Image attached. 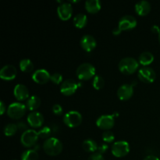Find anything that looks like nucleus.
I'll list each match as a JSON object with an SVG mask.
<instances>
[{
	"label": "nucleus",
	"instance_id": "nucleus-1",
	"mask_svg": "<svg viewBox=\"0 0 160 160\" xmlns=\"http://www.w3.org/2000/svg\"><path fill=\"white\" fill-rule=\"evenodd\" d=\"M43 149L48 156H57L62 152V144L56 138H49L44 142Z\"/></svg>",
	"mask_w": 160,
	"mask_h": 160
},
{
	"label": "nucleus",
	"instance_id": "nucleus-2",
	"mask_svg": "<svg viewBox=\"0 0 160 160\" xmlns=\"http://www.w3.org/2000/svg\"><path fill=\"white\" fill-rule=\"evenodd\" d=\"M118 67L121 73L129 75L134 73L138 70V62L133 57H125L120 61Z\"/></svg>",
	"mask_w": 160,
	"mask_h": 160
},
{
	"label": "nucleus",
	"instance_id": "nucleus-3",
	"mask_svg": "<svg viewBox=\"0 0 160 160\" xmlns=\"http://www.w3.org/2000/svg\"><path fill=\"white\" fill-rule=\"evenodd\" d=\"M77 76L81 81H87L94 78L95 75V67L89 62H84L77 69Z\"/></svg>",
	"mask_w": 160,
	"mask_h": 160
},
{
	"label": "nucleus",
	"instance_id": "nucleus-4",
	"mask_svg": "<svg viewBox=\"0 0 160 160\" xmlns=\"http://www.w3.org/2000/svg\"><path fill=\"white\" fill-rule=\"evenodd\" d=\"M26 105L21 102H12L8 106L7 114L10 118L17 120L24 116L26 112Z\"/></svg>",
	"mask_w": 160,
	"mask_h": 160
},
{
	"label": "nucleus",
	"instance_id": "nucleus-5",
	"mask_svg": "<svg viewBox=\"0 0 160 160\" xmlns=\"http://www.w3.org/2000/svg\"><path fill=\"white\" fill-rule=\"evenodd\" d=\"M63 122L69 128H76L82 122V116L78 111H69L64 114Z\"/></svg>",
	"mask_w": 160,
	"mask_h": 160
},
{
	"label": "nucleus",
	"instance_id": "nucleus-6",
	"mask_svg": "<svg viewBox=\"0 0 160 160\" xmlns=\"http://www.w3.org/2000/svg\"><path fill=\"white\" fill-rule=\"evenodd\" d=\"M38 133L33 129H28L23 132L20 137V142L23 146L31 147L34 145L38 139Z\"/></svg>",
	"mask_w": 160,
	"mask_h": 160
},
{
	"label": "nucleus",
	"instance_id": "nucleus-7",
	"mask_svg": "<svg viewBox=\"0 0 160 160\" xmlns=\"http://www.w3.org/2000/svg\"><path fill=\"white\" fill-rule=\"evenodd\" d=\"M130 151L129 143L126 141H118L114 142L112 146V154L116 157H123Z\"/></svg>",
	"mask_w": 160,
	"mask_h": 160
},
{
	"label": "nucleus",
	"instance_id": "nucleus-8",
	"mask_svg": "<svg viewBox=\"0 0 160 160\" xmlns=\"http://www.w3.org/2000/svg\"><path fill=\"white\" fill-rule=\"evenodd\" d=\"M138 78L145 83H152L156 80V73L152 68L149 67H143L138 70Z\"/></svg>",
	"mask_w": 160,
	"mask_h": 160
},
{
	"label": "nucleus",
	"instance_id": "nucleus-9",
	"mask_svg": "<svg viewBox=\"0 0 160 160\" xmlns=\"http://www.w3.org/2000/svg\"><path fill=\"white\" fill-rule=\"evenodd\" d=\"M79 84L73 79H67L61 84L60 92L64 95H71L78 89Z\"/></svg>",
	"mask_w": 160,
	"mask_h": 160
},
{
	"label": "nucleus",
	"instance_id": "nucleus-10",
	"mask_svg": "<svg viewBox=\"0 0 160 160\" xmlns=\"http://www.w3.org/2000/svg\"><path fill=\"white\" fill-rule=\"evenodd\" d=\"M115 124V120L112 115H102L96 120V125L99 128L106 131L113 128Z\"/></svg>",
	"mask_w": 160,
	"mask_h": 160
},
{
	"label": "nucleus",
	"instance_id": "nucleus-11",
	"mask_svg": "<svg viewBox=\"0 0 160 160\" xmlns=\"http://www.w3.org/2000/svg\"><path fill=\"white\" fill-rule=\"evenodd\" d=\"M137 25V20L131 15H125L120 19L118 27L122 31H127L134 28Z\"/></svg>",
	"mask_w": 160,
	"mask_h": 160
},
{
	"label": "nucleus",
	"instance_id": "nucleus-12",
	"mask_svg": "<svg viewBox=\"0 0 160 160\" xmlns=\"http://www.w3.org/2000/svg\"><path fill=\"white\" fill-rule=\"evenodd\" d=\"M73 7L70 2H62L57 7V14L62 20H67L71 17Z\"/></svg>",
	"mask_w": 160,
	"mask_h": 160
},
{
	"label": "nucleus",
	"instance_id": "nucleus-13",
	"mask_svg": "<svg viewBox=\"0 0 160 160\" xmlns=\"http://www.w3.org/2000/svg\"><path fill=\"white\" fill-rule=\"evenodd\" d=\"M50 78H51V75L45 69H38L35 70L32 74V79L34 80V82L41 84L48 82L50 80Z\"/></svg>",
	"mask_w": 160,
	"mask_h": 160
},
{
	"label": "nucleus",
	"instance_id": "nucleus-14",
	"mask_svg": "<svg viewBox=\"0 0 160 160\" xmlns=\"http://www.w3.org/2000/svg\"><path fill=\"white\" fill-rule=\"evenodd\" d=\"M17 73V69L14 66L11 65V64H7L2 67L1 70H0V78L6 81H10L16 78Z\"/></svg>",
	"mask_w": 160,
	"mask_h": 160
},
{
	"label": "nucleus",
	"instance_id": "nucleus-15",
	"mask_svg": "<svg viewBox=\"0 0 160 160\" xmlns=\"http://www.w3.org/2000/svg\"><path fill=\"white\" fill-rule=\"evenodd\" d=\"M28 123L33 128H39L44 123V117L41 112L33 111L30 112L27 118Z\"/></svg>",
	"mask_w": 160,
	"mask_h": 160
},
{
	"label": "nucleus",
	"instance_id": "nucleus-16",
	"mask_svg": "<svg viewBox=\"0 0 160 160\" xmlns=\"http://www.w3.org/2000/svg\"><path fill=\"white\" fill-rule=\"evenodd\" d=\"M134 94V87L130 84H123L117 90V96L121 100H128Z\"/></svg>",
	"mask_w": 160,
	"mask_h": 160
},
{
	"label": "nucleus",
	"instance_id": "nucleus-17",
	"mask_svg": "<svg viewBox=\"0 0 160 160\" xmlns=\"http://www.w3.org/2000/svg\"><path fill=\"white\" fill-rule=\"evenodd\" d=\"M81 47L83 49L85 50L86 52H91L96 47V40L95 38L91 34H84L81 39Z\"/></svg>",
	"mask_w": 160,
	"mask_h": 160
},
{
	"label": "nucleus",
	"instance_id": "nucleus-18",
	"mask_svg": "<svg viewBox=\"0 0 160 160\" xmlns=\"http://www.w3.org/2000/svg\"><path fill=\"white\" fill-rule=\"evenodd\" d=\"M13 95L17 100H20V101L27 100L29 98V91L24 84H17L14 87Z\"/></svg>",
	"mask_w": 160,
	"mask_h": 160
},
{
	"label": "nucleus",
	"instance_id": "nucleus-19",
	"mask_svg": "<svg viewBox=\"0 0 160 160\" xmlns=\"http://www.w3.org/2000/svg\"><path fill=\"white\" fill-rule=\"evenodd\" d=\"M135 11L138 15L145 16L151 10V4L147 0H142L135 4Z\"/></svg>",
	"mask_w": 160,
	"mask_h": 160
},
{
	"label": "nucleus",
	"instance_id": "nucleus-20",
	"mask_svg": "<svg viewBox=\"0 0 160 160\" xmlns=\"http://www.w3.org/2000/svg\"><path fill=\"white\" fill-rule=\"evenodd\" d=\"M85 9L91 13H96L101 9V2L99 0H87L85 2Z\"/></svg>",
	"mask_w": 160,
	"mask_h": 160
},
{
	"label": "nucleus",
	"instance_id": "nucleus-21",
	"mask_svg": "<svg viewBox=\"0 0 160 160\" xmlns=\"http://www.w3.org/2000/svg\"><path fill=\"white\" fill-rule=\"evenodd\" d=\"M41 99L37 95H31V97L27 99L26 101V107L31 111H34L40 106Z\"/></svg>",
	"mask_w": 160,
	"mask_h": 160
},
{
	"label": "nucleus",
	"instance_id": "nucleus-22",
	"mask_svg": "<svg viewBox=\"0 0 160 160\" xmlns=\"http://www.w3.org/2000/svg\"><path fill=\"white\" fill-rule=\"evenodd\" d=\"M153 60H154V56L152 53L148 51L142 52L138 57V62H140L144 67H147L148 65L151 64Z\"/></svg>",
	"mask_w": 160,
	"mask_h": 160
},
{
	"label": "nucleus",
	"instance_id": "nucleus-23",
	"mask_svg": "<svg viewBox=\"0 0 160 160\" xmlns=\"http://www.w3.org/2000/svg\"><path fill=\"white\" fill-rule=\"evenodd\" d=\"M73 24L78 28H83L86 26L88 23V17L84 13L80 12L75 15L73 17Z\"/></svg>",
	"mask_w": 160,
	"mask_h": 160
},
{
	"label": "nucleus",
	"instance_id": "nucleus-24",
	"mask_svg": "<svg viewBox=\"0 0 160 160\" xmlns=\"http://www.w3.org/2000/svg\"><path fill=\"white\" fill-rule=\"evenodd\" d=\"M98 147V145L96 143V142L91 138L85 139L82 143L83 149L85 152H94L97 151Z\"/></svg>",
	"mask_w": 160,
	"mask_h": 160
},
{
	"label": "nucleus",
	"instance_id": "nucleus-25",
	"mask_svg": "<svg viewBox=\"0 0 160 160\" xmlns=\"http://www.w3.org/2000/svg\"><path fill=\"white\" fill-rule=\"evenodd\" d=\"M20 70L25 73H29L34 70V64L29 59H23L20 62Z\"/></svg>",
	"mask_w": 160,
	"mask_h": 160
},
{
	"label": "nucleus",
	"instance_id": "nucleus-26",
	"mask_svg": "<svg viewBox=\"0 0 160 160\" xmlns=\"http://www.w3.org/2000/svg\"><path fill=\"white\" fill-rule=\"evenodd\" d=\"M38 153L35 149L25 150L21 155V160H38Z\"/></svg>",
	"mask_w": 160,
	"mask_h": 160
},
{
	"label": "nucleus",
	"instance_id": "nucleus-27",
	"mask_svg": "<svg viewBox=\"0 0 160 160\" xmlns=\"http://www.w3.org/2000/svg\"><path fill=\"white\" fill-rule=\"evenodd\" d=\"M105 85V81L103 78L100 75H95L92 81V86L96 90H100Z\"/></svg>",
	"mask_w": 160,
	"mask_h": 160
},
{
	"label": "nucleus",
	"instance_id": "nucleus-28",
	"mask_svg": "<svg viewBox=\"0 0 160 160\" xmlns=\"http://www.w3.org/2000/svg\"><path fill=\"white\" fill-rule=\"evenodd\" d=\"M18 127L15 123H8L4 127V134L6 136H12L16 134Z\"/></svg>",
	"mask_w": 160,
	"mask_h": 160
},
{
	"label": "nucleus",
	"instance_id": "nucleus-29",
	"mask_svg": "<svg viewBox=\"0 0 160 160\" xmlns=\"http://www.w3.org/2000/svg\"><path fill=\"white\" fill-rule=\"evenodd\" d=\"M51 131L52 130L49 127H44V128H42L38 133L39 138L46 140V139L49 138V136L50 134H51Z\"/></svg>",
	"mask_w": 160,
	"mask_h": 160
},
{
	"label": "nucleus",
	"instance_id": "nucleus-30",
	"mask_svg": "<svg viewBox=\"0 0 160 160\" xmlns=\"http://www.w3.org/2000/svg\"><path fill=\"white\" fill-rule=\"evenodd\" d=\"M102 140L104 141L106 143H111L114 141V138H115V136H114V134L110 131H106L103 132L102 136Z\"/></svg>",
	"mask_w": 160,
	"mask_h": 160
},
{
	"label": "nucleus",
	"instance_id": "nucleus-31",
	"mask_svg": "<svg viewBox=\"0 0 160 160\" xmlns=\"http://www.w3.org/2000/svg\"><path fill=\"white\" fill-rule=\"evenodd\" d=\"M50 80L52 83L56 84H59L60 83H62V76L61 73H54L52 74H51V78H50Z\"/></svg>",
	"mask_w": 160,
	"mask_h": 160
},
{
	"label": "nucleus",
	"instance_id": "nucleus-32",
	"mask_svg": "<svg viewBox=\"0 0 160 160\" xmlns=\"http://www.w3.org/2000/svg\"><path fill=\"white\" fill-rule=\"evenodd\" d=\"M52 112L56 115H61L63 112V109L59 104H55L52 106Z\"/></svg>",
	"mask_w": 160,
	"mask_h": 160
},
{
	"label": "nucleus",
	"instance_id": "nucleus-33",
	"mask_svg": "<svg viewBox=\"0 0 160 160\" xmlns=\"http://www.w3.org/2000/svg\"><path fill=\"white\" fill-rule=\"evenodd\" d=\"M88 160H105L102 155L100 154L99 152H94L93 154L91 155L88 157Z\"/></svg>",
	"mask_w": 160,
	"mask_h": 160
},
{
	"label": "nucleus",
	"instance_id": "nucleus-34",
	"mask_svg": "<svg viewBox=\"0 0 160 160\" xmlns=\"http://www.w3.org/2000/svg\"><path fill=\"white\" fill-rule=\"evenodd\" d=\"M108 148H109V146H108V145H106V143H103V144H101L100 145H98V152H99L100 154L102 155L103 153L106 152L108 150Z\"/></svg>",
	"mask_w": 160,
	"mask_h": 160
},
{
	"label": "nucleus",
	"instance_id": "nucleus-35",
	"mask_svg": "<svg viewBox=\"0 0 160 160\" xmlns=\"http://www.w3.org/2000/svg\"><path fill=\"white\" fill-rule=\"evenodd\" d=\"M6 106H5V103L3 102V101H0V114L1 115H2L3 113L5 112V111H6Z\"/></svg>",
	"mask_w": 160,
	"mask_h": 160
},
{
	"label": "nucleus",
	"instance_id": "nucleus-36",
	"mask_svg": "<svg viewBox=\"0 0 160 160\" xmlns=\"http://www.w3.org/2000/svg\"><path fill=\"white\" fill-rule=\"evenodd\" d=\"M143 160H160V159L158 157H156V156H153V155H149V156H147Z\"/></svg>",
	"mask_w": 160,
	"mask_h": 160
},
{
	"label": "nucleus",
	"instance_id": "nucleus-37",
	"mask_svg": "<svg viewBox=\"0 0 160 160\" xmlns=\"http://www.w3.org/2000/svg\"><path fill=\"white\" fill-rule=\"evenodd\" d=\"M121 31H122V30L120 29L118 26H117V28H115L113 30H112V34H115V35H117V34H120V33H121Z\"/></svg>",
	"mask_w": 160,
	"mask_h": 160
},
{
	"label": "nucleus",
	"instance_id": "nucleus-38",
	"mask_svg": "<svg viewBox=\"0 0 160 160\" xmlns=\"http://www.w3.org/2000/svg\"><path fill=\"white\" fill-rule=\"evenodd\" d=\"M151 29H152V31L154 33H158V34H159L160 32V28L157 26V25H153V26L152 27Z\"/></svg>",
	"mask_w": 160,
	"mask_h": 160
},
{
	"label": "nucleus",
	"instance_id": "nucleus-39",
	"mask_svg": "<svg viewBox=\"0 0 160 160\" xmlns=\"http://www.w3.org/2000/svg\"><path fill=\"white\" fill-rule=\"evenodd\" d=\"M17 127H18L19 129H23L25 130L27 128L26 123H23V122H20V123H17Z\"/></svg>",
	"mask_w": 160,
	"mask_h": 160
},
{
	"label": "nucleus",
	"instance_id": "nucleus-40",
	"mask_svg": "<svg viewBox=\"0 0 160 160\" xmlns=\"http://www.w3.org/2000/svg\"><path fill=\"white\" fill-rule=\"evenodd\" d=\"M159 42H160V32L159 33Z\"/></svg>",
	"mask_w": 160,
	"mask_h": 160
},
{
	"label": "nucleus",
	"instance_id": "nucleus-41",
	"mask_svg": "<svg viewBox=\"0 0 160 160\" xmlns=\"http://www.w3.org/2000/svg\"><path fill=\"white\" fill-rule=\"evenodd\" d=\"M14 160H17V159H14Z\"/></svg>",
	"mask_w": 160,
	"mask_h": 160
}]
</instances>
